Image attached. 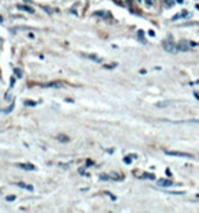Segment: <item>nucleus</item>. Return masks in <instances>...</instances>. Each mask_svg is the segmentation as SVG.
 Here are the masks:
<instances>
[{
    "label": "nucleus",
    "mask_w": 199,
    "mask_h": 213,
    "mask_svg": "<svg viewBox=\"0 0 199 213\" xmlns=\"http://www.w3.org/2000/svg\"><path fill=\"white\" fill-rule=\"evenodd\" d=\"M187 15V13H183V14H177V15H175L173 17V18H172V19H173V21H176V19H179V18H183V17H186Z\"/></svg>",
    "instance_id": "obj_10"
},
{
    "label": "nucleus",
    "mask_w": 199,
    "mask_h": 213,
    "mask_svg": "<svg viewBox=\"0 0 199 213\" xmlns=\"http://www.w3.org/2000/svg\"><path fill=\"white\" fill-rule=\"evenodd\" d=\"M165 4L168 6V7H172V6H173V0H165Z\"/></svg>",
    "instance_id": "obj_13"
},
{
    "label": "nucleus",
    "mask_w": 199,
    "mask_h": 213,
    "mask_svg": "<svg viewBox=\"0 0 199 213\" xmlns=\"http://www.w3.org/2000/svg\"><path fill=\"white\" fill-rule=\"evenodd\" d=\"M145 178H149V179H154V175H149V174H146V175H145Z\"/></svg>",
    "instance_id": "obj_16"
},
{
    "label": "nucleus",
    "mask_w": 199,
    "mask_h": 213,
    "mask_svg": "<svg viewBox=\"0 0 199 213\" xmlns=\"http://www.w3.org/2000/svg\"><path fill=\"white\" fill-rule=\"evenodd\" d=\"M190 46H191V42L181 41V42H179V45H177V49H179V51H188Z\"/></svg>",
    "instance_id": "obj_3"
},
{
    "label": "nucleus",
    "mask_w": 199,
    "mask_h": 213,
    "mask_svg": "<svg viewBox=\"0 0 199 213\" xmlns=\"http://www.w3.org/2000/svg\"><path fill=\"white\" fill-rule=\"evenodd\" d=\"M197 197H198V198H199V194H198V195H197Z\"/></svg>",
    "instance_id": "obj_20"
},
{
    "label": "nucleus",
    "mask_w": 199,
    "mask_h": 213,
    "mask_svg": "<svg viewBox=\"0 0 199 213\" xmlns=\"http://www.w3.org/2000/svg\"><path fill=\"white\" fill-rule=\"evenodd\" d=\"M124 163H125V164H130V163H131V157H124Z\"/></svg>",
    "instance_id": "obj_14"
},
{
    "label": "nucleus",
    "mask_w": 199,
    "mask_h": 213,
    "mask_svg": "<svg viewBox=\"0 0 199 213\" xmlns=\"http://www.w3.org/2000/svg\"><path fill=\"white\" fill-rule=\"evenodd\" d=\"M19 168H22V170H26V171H34L36 170V167H34L33 164H18Z\"/></svg>",
    "instance_id": "obj_5"
},
{
    "label": "nucleus",
    "mask_w": 199,
    "mask_h": 213,
    "mask_svg": "<svg viewBox=\"0 0 199 213\" xmlns=\"http://www.w3.org/2000/svg\"><path fill=\"white\" fill-rule=\"evenodd\" d=\"M18 8H19V10L26 11V13H31V14L34 13V10H33L31 7H27V6H23V4H19V6H18Z\"/></svg>",
    "instance_id": "obj_6"
},
{
    "label": "nucleus",
    "mask_w": 199,
    "mask_h": 213,
    "mask_svg": "<svg viewBox=\"0 0 199 213\" xmlns=\"http://www.w3.org/2000/svg\"><path fill=\"white\" fill-rule=\"evenodd\" d=\"M37 103H34V101H25V105L26 107H34Z\"/></svg>",
    "instance_id": "obj_12"
},
{
    "label": "nucleus",
    "mask_w": 199,
    "mask_h": 213,
    "mask_svg": "<svg viewBox=\"0 0 199 213\" xmlns=\"http://www.w3.org/2000/svg\"><path fill=\"white\" fill-rule=\"evenodd\" d=\"M164 49H165L166 52H169V53H176V52H179L177 45L175 42H172V41H165V42H164Z\"/></svg>",
    "instance_id": "obj_1"
},
{
    "label": "nucleus",
    "mask_w": 199,
    "mask_h": 213,
    "mask_svg": "<svg viewBox=\"0 0 199 213\" xmlns=\"http://www.w3.org/2000/svg\"><path fill=\"white\" fill-rule=\"evenodd\" d=\"M153 3H154V0H146V4L147 6H151Z\"/></svg>",
    "instance_id": "obj_15"
},
{
    "label": "nucleus",
    "mask_w": 199,
    "mask_h": 213,
    "mask_svg": "<svg viewBox=\"0 0 199 213\" xmlns=\"http://www.w3.org/2000/svg\"><path fill=\"white\" fill-rule=\"evenodd\" d=\"M176 2H177V3H183V0H176Z\"/></svg>",
    "instance_id": "obj_19"
},
{
    "label": "nucleus",
    "mask_w": 199,
    "mask_h": 213,
    "mask_svg": "<svg viewBox=\"0 0 199 213\" xmlns=\"http://www.w3.org/2000/svg\"><path fill=\"white\" fill-rule=\"evenodd\" d=\"M57 139H61V142H68V137L67 135H59Z\"/></svg>",
    "instance_id": "obj_11"
},
{
    "label": "nucleus",
    "mask_w": 199,
    "mask_h": 213,
    "mask_svg": "<svg viewBox=\"0 0 199 213\" xmlns=\"http://www.w3.org/2000/svg\"><path fill=\"white\" fill-rule=\"evenodd\" d=\"M157 185L161 186V187H169V186H172L173 183H172L171 180H168V179H158L157 180Z\"/></svg>",
    "instance_id": "obj_4"
},
{
    "label": "nucleus",
    "mask_w": 199,
    "mask_h": 213,
    "mask_svg": "<svg viewBox=\"0 0 199 213\" xmlns=\"http://www.w3.org/2000/svg\"><path fill=\"white\" fill-rule=\"evenodd\" d=\"M14 72H15V75H16V77H18V78H22L23 77V72L22 71H20V70L19 68H15V70H14Z\"/></svg>",
    "instance_id": "obj_9"
},
{
    "label": "nucleus",
    "mask_w": 199,
    "mask_h": 213,
    "mask_svg": "<svg viewBox=\"0 0 199 213\" xmlns=\"http://www.w3.org/2000/svg\"><path fill=\"white\" fill-rule=\"evenodd\" d=\"M165 154L168 156H175V157H186V159H191V154L188 153H180V152H165Z\"/></svg>",
    "instance_id": "obj_2"
},
{
    "label": "nucleus",
    "mask_w": 199,
    "mask_h": 213,
    "mask_svg": "<svg viewBox=\"0 0 199 213\" xmlns=\"http://www.w3.org/2000/svg\"><path fill=\"white\" fill-rule=\"evenodd\" d=\"M14 200H15V197H14V195H13V197H7V201H14Z\"/></svg>",
    "instance_id": "obj_17"
},
{
    "label": "nucleus",
    "mask_w": 199,
    "mask_h": 213,
    "mask_svg": "<svg viewBox=\"0 0 199 213\" xmlns=\"http://www.w3.org/2000/svg\"><path fill=\"white\" fill-rule=\"evenodd\" d=\"M61 86H63V83H61V82H51V83L44 85V87H61Z\"/></svg>",
    "instance_id": "obj_7"
},
{
    "label": "nucleus",
    "mask_w": 199,
    "mask_h": 213,
    "mask_svg": "<svg viewBox=\"0 0 199 213\" xmlns=\"http://www.w3.org/2000/svg\"><path fill=\"white\" fill-rule=\"evenodd\" d=\"M195 7H197V10L199 11V4H197V6H195Z\"/></svg>",
    "instance_id": "obj_18"
},
{
    "label": "nucleus",
    "mask_w": 199,
    "mask_h": 213,
    "mask_svg": "<svg viewBox=\"0 0 199 213\" xmlns=\"http://www.w3.org/2000/svg\"><path fill=\"white\" fill-rule=\"evenodd\" d=\"M18 186H19V187H22V189H26V190H29V191L33 190V187H31V186H26L25 183H19Z\"/></svg>",
    "instance_id": "obj_8"
}]
</instances>
